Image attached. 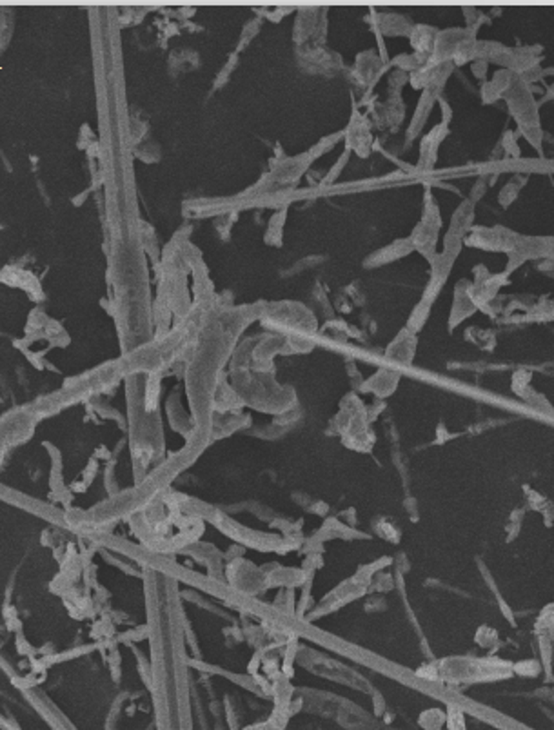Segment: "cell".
Listing matches in <instances>:
<instances>
[{"label": "cell", "instance_id": "cell-26", "mask_svg": "<svg viewBox=\"0 0 554 730\" xmlns=\"http://www.w3.org/2000/svg\"><path fill=\"white\" fill-rule=\"evenodd\" d=\"M344 139V133H336V135H329L326 136L323 140H320L316 146H313V148L307 151V155H309L311 160H316V158L320 157V155H323V153H328L329 149L333 148V146H336V143L340 142V140Z\"/></svg>", "mask_w": 554, "mask_h": 730}, {"label": "cell", "instance_id": "cell-29", "mask_svg": "<svg viewBox=\"0 0 554 730\" xmlns=\"http://www.w3.org/2000/svg\"><path fill=\"white\" fill-rule=\"evenodd\" d=\"M258 30H260V20L249 22L247 26L244 27V31H242L240 44H238V49H236V51H242V48H244L245 44H249V42H251V40L255 39V35H257V33H258Z\"/></svg>", "mask_w": 554, "mask_h": 730}, {"label": "cell", "instance_id": "cell-25", "mask_svg": "<svg viewBox=\"0 0 554 730\" xmlns=\"http://www.w3.org/2000/svg\"><path fill=\"white\" fill-rule=\"evenodd\" d=\"M429 57H422V55H416V53H413V55H400V57H397L393 60V64L398 65V70L404 71V73H407V71H416L420 70L422 65L427 64Z\"/></svg>", "mask_w": 554, "mask_h": 730}, {"label": "cell", "instance_id": "cell-2", "mask_svg": "<svg viewBox=\"0 0 554 730\" xmlns=\"http://www.w3.org/2000/svg\"><path fill=\"white\" fill-rule=\"evenodd\" d=\"M510 108L513 117L518 120L520 131L522 135L529 140L536 149H541V129L538 124V108L536 102L532 98L529 86L522 80L510 87L509 91L503 95Z\"/></svg>", "mask_w": 554, "mask_h": 730}, {"label": "cell", "instance_id": "cell-11", "mask_svg": "<svg viewBox=\"0 0 554 730\" xmlns=\"http://www.w3.org/2000/svg\"><path fill=\"white\" fill-rule=\"evenodd\" d=\"M413 251H415V248H413L411 240L400 238V240H397V242L385 245V248L378 249V251L371 252V255L363 260V267H367V269L382 267V265L391 264V262L398 260V258L407 257V255H411Z\"/></svg>", "mask_w": 554, "mask_h": 730}, {"label": "cell", "instance_id": "cell-6", "mask_svg": "<svg viewBox=\"0 0 554 730\" xmlns=\"http://www.w3.org/2000/svg\"><path fill=\"white\" fill-rule=\"evenodd\" d=\"M550 251H553V240L549 236H543V238L518 236L515 248L509 251V264H507L505 274H510L518 265H522L527 260L550 258Z\"/></svg>", "mask_w": 554, "mask_h": 730}, {"label": "cell", "instance_id": "cell-4", "mask_svg": "<svg viewBox=\"0 0 554 730\" xmlns=\"http://www.w3.org/2000/svg\"><path fill=\"white\" fill-rule=\"evenodd\" d=\"M462 240L445 236L444 251L438 252L437 257H434V260L431 262V276H429V283L427 287H425V291H423L422 298H427L432 304L437 302L438 295H440V291L444 289L447 278H449L454 262H456L460 251H462Z\"/></svg>", "mask_w": 554, "mask_h": 730}, {"label": "cell", "instance_id": "cell-22", "mask_svg": "<svg viewBox=\"0 0 554 730\" xmlns=\"http://www.w3.org/2000/svg\"><path fill=\"white\" fill-rule=\"evenodd\" d=\"M431 307L432 302L427 300V298H422V300L416 304V307L413 309V313H411L409 320H407L406 329H409L411 333H415V335L420 333L422 327L425 326V322H427L429 314H431Z\"/></svg>", "mask_w": 554, "mask_h": 730}, {"label": "cell", "instance_id": "cell-9", "mask_svg": "<svg viewBox=\"0 0 554 730\" xmlns=\"http://www.w3.org/2000/svg\"><path fill=\"white\" fill-rule=\"evenodd\" d=\"M467 33H469V31L458 30V27L437 33L434 46H432V51L431 55H429V64H442V62L453 60L454 51L458 48V44L465 39Z\"/></svg>", "mask_w": 554, "mask_h": 730}, {"label": "cell", "instance_id": "cell-24", "mask_svg": "<svg viewBox=\"0 0 554 730\" xmlns=\"http://www.w3.org/2000/svg\"><path fill=\"white\" fill-rule=\"evenodd\" d=\"M525 180H527L525 177H515V179L510 180V182L503 187L502 191H500L498 202H500L503 207H509V205L516 200V196H518L520 189L525 186Z\"/></svg>", "mask_w": 554, "mask_h": 730}, {"label": "cell", "instance_id": "cell-20", "mask_svg": "<svg viewBox=\"0 0 554 730\" xmlns=\"http://www.w3.org/2000/svg\"><path fill=\"white\" fill-rule=\"evenodd\" d=\"M378 26H380V35H409L411 33V24L406 17L394 13H385L380 15Z\"/></svg>", "mask_w": 554, "mask_h": 730}, {"label": "cell", "instance_id": "cell-28", "mask_svg": "<svg viewBox=\"0 0 554 730\" xmlns=\"http://www.w3.org/2000/svg\"><path fill=\"white\" fill-rule=\"evenodd\" d=\"M502 146H503V149H505L507 157H515V158L520 157L518 142H516V135L513 133V131H507L505 135H503Z\"/></svg>", "mask_w": 554, "mask_h": 730}, {"label": "cell", "instance_id": "cell-19", "mask_svg": "<svg viewBox=\"0 0 554 730\" xmlns=\"http://www.w3.org/2000/svg\"><path fill=\"white\" fill-rule=\"evenodd\" d=\"M398 380H400V374L398 373H393V371L387 369H380L378 373L366 383L363 389H366V391H373L378 396H387L389 392L394 391Z\"/></svg>", "mask_w": 554, "mask_h": 730}, {"label": "cell", "instance_id": "cell-3", "mask_svg": "<svg viewBox=\"0 0 554 730\" xmlns=\"http://www.w3.org/2000/svg\"><path fill=\"white\" fill-rule=\"evenodd\" d=\"M442 227V217H440V209L438 204L432 200L431 189L425 191V204H423V214L422 220L418 222V226L413 229L409 240L413 243V248L416 251H420L423 257L427 258V262L431 264L437 257V240H438V231Z\"/></svg>", "mask_w": 554, "mask_h": 730}, {"label": "cell", "instance_id": "cell-13", "mask_svg": "<svg viewBox=\"0 0 554 730\" xmlns=\"http://www.w3.org/2000/svg\"><path fill=\"white\" fill-rule=\"evenodd\" d=\"M518 80H520V77L516 73H513V71H509V70L498 71V73L493 77V80L485 82L484 87H482V98H484L485 104H491V102L500 101V98H503V95H505V93L509 91L510 87L515 86Z\"/></svg>", "mask_w": 554, "mask_h": 730}, {"label": "cell", "instance_id": "cell-15", "mask_svg": "<svg viewBox=\"0 0 554 730\" xmlns=\"http://www.w3.org/2000/svg\"><path fill=\"white\" fill-rule=\"evenodd\" d=\"M437 98L438 96L431 95V93H427V91L422 93V96H420V101H418V105H416L415 115H413L409 127H407V143L413 142V140H415L416 136L422 133V127L425 126V122H427L429 115H431L432 105H434Z\"/></svg>", "mask_w": 554, "mask_h": 730}, {"label": "cell", "instance_id": "cell-27", "mask_svg": "<svg viewBox=\"0 0 554 730\" xmlns=\"http://www.w3.org/2000/svg\"><path fill=\"white\" fill-rule=\"evenodd\" d=\"M349 157H351V151H347V149H345V151L342 153V157L338 158V162H336L335 167H333V169L329 171L328 174H326V179H323V182H322L323 186H328V184H333L336 179H338V174H340L342 171H344L345 164L349 162Z\"/></svg>", "mask_w": 554, "mask_h": 730}, {"label": "cell", "instance_id": "cell-17", "mask_svg": "<svg viewBox=\"0 0 554 730\" xmlns=\"http://www.w3.org/2000/svg\"><path fill=\"white\" fill-rule=\"evenodd\" d=\"M380 64H382V62H380V58L376 57L373 51L358 55L356 65H354L353 71V77H356L354 80H356L360 86H367V82H371L373 86V84L376 82V79L380 77Z\"/></svg>", "mask_w": 554, "mask_h": 730}, {"label": "cell", "instance_id": "cell-32", "mask_svg": "<svg viewBox=\"0 0 554 730\" xmlns=\"http://www.w3.org/2000/svg\"><path fill=\"white\" fill-rule=\"evenodd\" d=\"M487 186H489V184H487V182H485V179H480V180H476L475 187H472V189H471V198H469V200H471V202H472V204H475V202H476V200H480L482 196H484L485 189H487Z\"/></svg>", "mask_w": 554, "mask_h": 730}, {"label": "cell", "instance_id": "cell-14", "mask_svg": "<svg viewBox=\"0 0 554 730\" xmlns=\"http://www.w3.org/2000/svg\"><path fill=\"white\" fill-rule=\"evenodd\" d=\"M472 220H475V204L471 200H463L458 205V209L454 211L453 218H451V226L447 231V236L451 238H465L467 231L472 227Z\"/></svg>", "mask_w": 554, "mask_h": 730}, {"label": "cell", "instance_id": "cell-5", "mask_svg": "<svg viewBox=\"0 0 554 730\" xmlns=\"http://www.w3.org/2000/svg\"><path fill=\"white\" fill-rule=\"evenodd\" d=\"M516 240H518V235L502 226L475 227V229L471 231V235L463 238V243L472 245V248L485 249V251L509 252L510 249L515 248Z\"/></svg>", "mask_w": 554, "mask_h": 730}, {"label": "cell", "instance_id": "cell-12", "mask_svg": "<svg viewBox=\"0 0 554 730\" xmlns=\"http://www.w3.org/2000/svg\"><path fill=\"white\" fill-rule=\"evenodd\" d=\"M415 351L416 335L404 327V329L398 333L397 338L389 344L387 351H385V357H387V360H393L397 361V364H411L413 358H415Z\"/></svg>", "mask_w": 554, "mask_h": 730}, {"label": "cell", "instance_id": "cell-33", "mask_svg": "<svg viewBox=\"0 0 554 730\" xmlns=\"http://www.w3.org/2000/svg\"><path fill=\"white\" fill-rule=\"evenodd\" d=\"M440 105H442V122L449 126L451 117H453V111H451V108H449V104H447V102L440 101Z\"/></svg>", "mask_w": 554, "mask_h": 730}, {"label": "cell", "instance_id": "cell-18", "mask_svg": "<svg viewBox=\"0 0 554 730\" xmlns=\"http://www.w3.org/2000/svg\"><path fill=\"white\" fill-rule=\"evenodd\" d=\"M411 37V46L415 48L416 55H422V57H429L432 51V46H434V39H437V30L429 26H415L409 33Z\"/></svg>", "mask_w": 554, "mask_h": 730}, {"label": "cell", "instance_id": "cell-23", "mask_svg": "<svg viewBox=\"0 0 554 730\" xmlns=\"http://www.w3.org/2000/svg\"><path fill=\"white\" fill-rule=\"evenodd\" d=\"M476 42H478V40H476L475 33H471V31H469L465 39H463L462 42L458 44V48H456V51H454L453 60H451V62H453V64H456V65H463V64H465V62H472V60H475Z\"/></svg>", "mask_w": 554, "mask_h": 730}, {"label": "cell", "instance_id": "cell-21", "mask_svg": "<svg viewBox=\"0 0 554 730\" xmlns=\"http://www.w3.org/2000/svg\"><path fill=\"white\" fill-rule=\"evenodd\" d=\"M285 218H288V207H280V211H276L269 220V226H267L266 236H264V242L267 245H275L280 248L282 245V236H284V224Z\"/></svg>", "mask_w": 554, "mask_h": 730}, {"label": "cell", "instance_id": "cell-31", "mask_svg": "<svg viewBox=\"0 0 554 730\" xmlns=\"http://www.w3.org/2000/svg\"><path fill=\"white\" fill-rule=\"evenodd\" d=\"M487 65H489V62L482 60V58H475V60L471 62L472 75H475L476 79L485 80V75H487Z\"/></svg>", "mask_w": 554, "mask_h": 730}, {"label": "cell", "instance_id": "cell-8", "mask_svg": "<svg viewBox=\"0 0 554 730\" xmlns=\"http://www.w3.org/2000/svg\"><path fill=\"white\" fill-rule=\"evenodd\" d=\"M447 135H449V126L440 122L437 127H432L427 135L423 136L422 143H420V160L416 164L418 171L429 173L434 167L438 157V148H440V143L444 142Z\"/></svg>", "mask_w": 554, "mask_h": 730}, {"label": "cell", "instance_id": "cell-16", "mask_svg": "<svg viewBox=\"0 0 554 730\" xmlns=\"http://www.w3.org/2000/svg\"><path fill=\"white\" fill-rule=\"evenodd\" d=\"M320 22V8H307L302 9L298 13L297 24H295V31H292V39L297 44H304L309 39H314V33H316V27H318Z\"/></svg>", "mask_w": 554, "mask_h": 730}, {"label": "cell", "instance_id": "cell-7", "mask_svg": "<svg viewBox=\"0 0 554 730\" xmlns=\"http://www.w3.org/2000/svg\"><path fill=\"white\" fill-rule=\"evenodd\" d=\"M345 139V149L347 151H356L358 157H369L371 153V143L373 136L371 131H369V124H367L366 117L360 115L358 111H354L353 118L349 122V127L345 129L344 133Z\"/></svg>", "mask_w": 554, "mask_h": 730}, {"label": "cell", "instance_id": "cell-1", "mask_svg": "<svg viewBox=\"0 0 554 730\" xmlns=\"http://www.w3.org/2000/svg\"><path fill=\"white\" fill-rule=\"evenodd\" d=\"M262 324L267 327H278L288 335H313L316 333V318L309 309L302 304H271L266 305L262 314Z\"/></svg>", "mask_w": 554, "mask_h": 730}, {"label": "cell", "instance_id": "cell-10", "mask_svg": "<svg viewBox=\"0 0 554 730\" xmlns=\"http://www.w3.org/2000/svg\"><path fill=\"white\" fill-rule=\"evenodd\" d=\"M476 311H478V307H476V304L471 298V282L460 280L456 283V289H454V302L453 309H451L449 327L454 329L460 322H463L465 318H469Z\"/></svg>", "mask_w": 554, "mask_h": 730}, {"label": "cell", "instance_id": "cell-30", "mask_svg": "<svg viewBox=\"0 0 554 730\" xmlns=\"http://www.w3.org/2000/svg\"><path fill=\"white\" fill-rule=\"evenodd\" d=\"M407 73H404V71H397V73L391 77V80H389V87H391V96H398L397 91H400L401 86L407 82Z\"/></svg>", "mask_w": 554, "mask_h": 730}]
</instances>
